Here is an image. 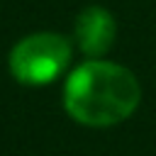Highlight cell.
I'll return each instance as SVG.
<instances>
[{
	"label": "cell",
	"instance_id": "1",
	"mask_svg": "<svg viewBox=\"0 0 156 156\" xmlns=\"http://www.w3.org/2000/svg\"><path fill=\"white\" fill-rule=\"evenodd\" d=\"M141 102L136 76L115 61L90 58L73 68L63 85L66 112L85 127H115L129 119Z\"/></svg>",
	"mask_w": 156,
	"mask_h": 156
},
{
	"label": "cell",
	"instance_id": "2",
	"mask_svg": "<svg viewBox=\"0 0 156 156\" xmlns=\"http://www.w3.org/2000/svg\"><path fill=\"white\" fill-rule=\"evenodd\" d=\"M71 63V41L56 32H37L10 51V71L24 85H44L58 78Z\"/></svg>",
	"mask_w": 156,
	"mask_h": 156
},
{
	"label": "cell",
	"instance_id": "3",
	"mask_svg": "<svg viewBox=\"0 0 156 156\" xmlns=\"http://www.w3.org/2000/svg\"><path fill=\"white\" fill-rule=\"evenodd\" d=\"M117 37V22L110 10L90 5L76 17V41L88 58H102Z\"/></svg>",
	"mask_w": 156,
	"mask_h": 156
}]
</instances>
